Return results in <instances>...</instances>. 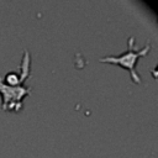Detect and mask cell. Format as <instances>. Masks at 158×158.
<instances>
[{
	"mask_svg": "<svg viewBox=\"0 0 158 158\" xmlns=\"http://www.w3.org/2000/svg\"><path fill=\"white\" fill-rule=\"evenodd\" d=\"M149 49H151V44L149 43H146V46L143 48H141V49L136 48L135 47V37L131 36L127 40V49L123 53H120L117 56H106V57L100 58L99 60L100 62H107V63L118 64V65L126 68L130 72L131 78L133 79V81L135 83H139L141 81V75L136 72L135 64L141 57L146 56L149 52Z\"/></svg>",
	"mask_w": 158,
	"mask_h": 158,
	"instance_id": "6da1fadb",
	"label": "cell"
},
{
	"mask_svg": "<svg viewBox=\"0 0 158 158\" xmlns=\"http://www.w3.org/2000/svg\"><path fill=\"white\" fill-rule=\"evenodd\" d=\"M0 93L2 95L1 107L4 110H20L22 107V98L31 93V88L22 85L10 86L2 81V77H0Z\"/></svg>",
	"mask_w": 158,
	"mask_h": 158,
	"instance_id": "7a4b0ae2",
	"label": "cell"
}]
</instances>
